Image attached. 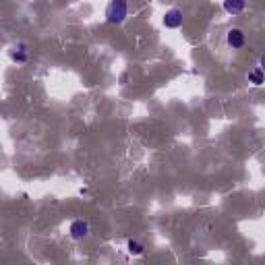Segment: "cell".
Listing matches in <instances>:
<instances>
[{
  "mask_svg": "<svg viewBox=\"0 0 265 265\" xmlns=\"http://www.w3.org/2000/svg\"><path fill=\"white\" fill-rule=\"evenodd\" d=\"M89 232H91V228H89V222L87 220H73L71 222V226H68V236H71L73 240H77V242H81V240H85L87 236H89Z\"/></svg>",
  "mask_w": 265,
  "mask_h": 265,
  "instance_id": "7a4b0ae2",
  "label": "cell"
},
{
  "mask_svg": "<svg viewBox=\"0 0 265 265\" xmlns=\"http://www.w3.org/2000/svg\"><path fill=\"white\" fill-rule=\"evenodd\" d=\"M226 44H228V48H232V50H242V48L247 46V35H244L240 27H232L226 31Z\"/></svg>",
  "mask_w": 265,
  "mask_h": 265,
  "instance_id": "3957f363",
  "label": "cell"
},
{
  "mask_svg": "<svg viewBox=\"0 0 265 265\" xmlns=\"http://www.w3.org/2000/svg\"><path fill=\"white\" fill-rule=\"evenodd\" d=\"M126 253H129L131 257H141V255L145 253L143 242H139L137 238H129L126 240Z\"/></svg>",
  "mask_w": 265,
  "mask_h": 265,
  "instance_id": "52a82bcc",
  "label": "cell"
},
{
  "mask_svg": "<svg viewBox=\"0 0 265 265\" xmlns=\"http://www.w3.org/2000/svg\"><path fill=\"white\" fill-rule=\"evenodd\" d=\"M129 17V0H110L106 6V21L112 25H120Z\"/></svg>",
  "mask_w": 265,
  "mask_h": 265,
  "instance_id": "6da1fadb",
  "label": "cell"
},
{
  "mask_svg": "<svg viewBox=\"0 0 265 265\" xmlns=\"http://www.w3.org/2000/svg\"><path fill=\"white\" fill-rule=\"evenodd\" d=\"M249 83L255 85V87H261L265 83V75H263L261 66H255L253 71H249Z\"/></svg>",
  "mask_w": 265,
  "mask_h": 265,
  "instance_id": "ba28073f",
  "label": "cell"
},
{
  "mask_svg": "<svg viewBox=\"0 0 265 265\" xmlns=\"http://www.w3.org/2000/svg\"><path fill=\"white\" fill-rule=\"evenodd\" d=\"M222 6L228 15H240L247 8V0H224Z\"/></svg>",
  "mask_w": 265,
  "mask_h": 265,
  "instance_id": "8992f818",
  "label": "cell"
},
{
  "mask_svg": "<svg viewBox=\"0 0 265 265\" xmlns=\"http://www.w3.org/2000/svg\"><path fill=\"white\" fill-rule=\"evenodd\" d=\"M8 58L15 62V64H27L29 62V50L25 44H19V46H13L8 50Z\"/></svg>",
  "mask_w": 265,
  "mask_h": 265,
  "instance_id": "5b68a950",
  "label": "cell"
},
{
  "mask_svg": "<svg viewBox=\"0 0 265 265\" xmlns=\"http://www.w3.org/2000/svg\"><path fill=\"white\" fill-rule=\"evenodd\" d=\"M162 23H164L166 29H178L184 23V13L180 11V8H168V11L164 13Z\"/></svg>",
  "mask_w": 265,
  "mask_h": 265,
  "instance_id": "277c9868",
  "label": "cell"
}]
</instances>
